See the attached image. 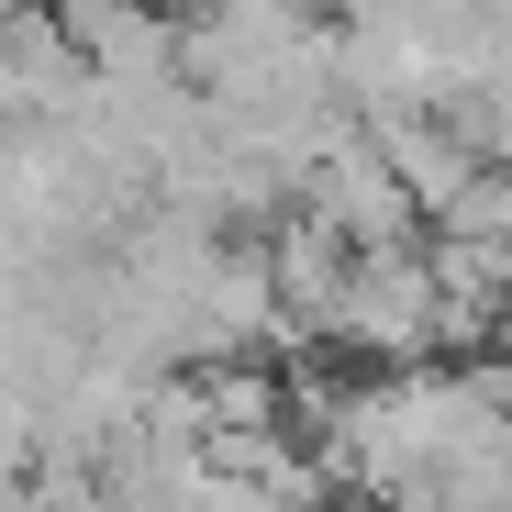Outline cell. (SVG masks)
<instances>
[{
	"mask_svg": "<svg viewBox=\"0 0 512 512\" xmlns=\"http://www.w3.org/2000/svg\"><path fill=\"white\" fill-rule=\"evenodd\" d=\"M301 212H312L323 234H346V245H412V234H423V212H412V190L390 179V156H379L368 123H346V134L301 167Z\"/></svg>",
	"mask_w": 512,
	"mask_h": 512,
	"instance_id": "cell-2",
	"label": "cell"
},
{
	"mask_svg": "<svg viewBox=\"0 0 512 512\" xmlns=\"http://www.w3.org/2000/svg\"><path fill=\"white\" fill-rule=\"evenodd\" d=\"M368 134H379V156H390V179L412 190V212L423 223H446L479 179H490V156L468 145V123L446 112V101H412V112H368Z\"/></svg>",
	"mask_w": 512,
	"mask_h": 512,
	"instance_id": "cell-3",
	"label": "cell"
},
{
	"mask_svg": "<svg viewBox=\"0 0 512 512\" xmlns=\"http://www.w3.org/2000/svg\"><path fill=\"white\" fill-rule=\"evenodd\" d=\"M334 346L368 368H423L435 357V256L412 245H357L346 256V301H334Z\"/></svg>",
	"mask_w": 512,
	"mask_h": 512,
	"instance_id": "cell-1",
	"label": "cell"
}]
</instances>
